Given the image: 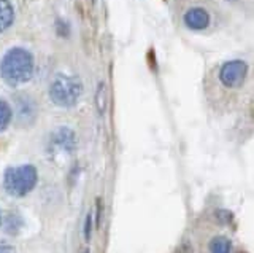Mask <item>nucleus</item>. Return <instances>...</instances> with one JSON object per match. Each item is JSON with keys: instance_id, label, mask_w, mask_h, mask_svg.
<instances>
[{"instance_id": "nucleus-12", "label": "nucleus", "mask_w": 254, "mask_h": 253, "mask_svg": "<svg viewBox=\"0 0 254 253\" xmlns=\"http://www.w3.org/2000/svg\"><path fill=\"white\" fill-rule=\"evenodd\" d=\"M92 215L87 213V218H86V225H84V239L89 241L91 239V231H92Z\"/></svg>"}, {"instance_id": "nucleus-1", "label": "nucleus", "mask_w": 254, "mask_h": 253, "mask_svg": "<svg viewBox=\"0 0 254 253\" xmlns=\"http://www.w3.org/2000/svg\"><path fill=\"white\" fill-rule=\"evenodd\" d=\"M34 56L24 48H11L0 61V77L10 86L27 83L34 77Z\"/></svg>"}, {"instance_id": "nucleus-3", "label": "nucleus", "mask_w": 254, "mask_h": 253, "mask_svg": "<svg viewBox=\"0 0 254 253\" xmlns=\"http://www.w3.org/2000/svg\"><path fill=\"white\" fill-rule=\"evenodd\" d=\"M37 185V169L30 164L10 168L5 170L3 188L8 194L21 197L30 193Z\"/></svg>"}, {"instance_id": "nucleus-9", "label": "nucleus", "mask_w": 254, "mask_h": 253, "mask_svg": "<svg viewBox=\"0 0 254 253\" xmlns=\"http://www.w3.org/2000/svg\"><path fill=\"white\" fill-rule=\"evenodd\" d=\"M210 253H230V242L226 237H214L210 244Z\"/></svg>"}, {"instance_id": "nucleus-8", "label": "nucleus", "mask_w": 254, "mask_h": 253, "mask_svg": "<svg viewBox=\"0 0 254 253\" xmlns=\"http://www.w3.org/2000/svg\"><path fill=\"white\" fill-rule=\"evenodd\" d=\"M13 110L8 105V102L0 97V132L8 128V124L11 123Z\"/></svg>"}, {"instance_id": "nucleus-6", "label": "nucleus", "mask_w": 254, "mask_h": 253, "mask_svg": "<svg viewBox=\"0 0 254 253\" xmlns=\"http://www.w3.org/2000/svg\"><path fill=\"white\" fill-rule=\"evenodd\" d=\"M185 22H186V26L192 30H203L210 24V16L203 8L195 6V8H190L189 11H186Z\"/></svg>"}, {"instance_id": "nucleus-2", "label": "nucleus", "mask_w": 254, "mask_h": 253, "mask_svg": "<svg viewBox=\"0 0 254 253\" xmlns=\"http://www.w3.org/2000/svg\"><path fill=\"white\" fill-rule=\"evenodd\" d=\"M83 94V84L78 77L58 75L50 86V97L56 105L68 108L73 107Z\"/></svg>"}, {"instance_id": "nucleus-4", "label": "nucleus", "mask_w": 254, "mask_h": 253, "mask_svg": "<svg viewBox=\"0 0 254 253\" xmlns=\"http://www.w3.org/2000/svg\"><path fill=\"white\" fill-rule=\"evenodd\" d=\"M246 70H248V67H246L243 61L226 62L219 72L221 83L227 86V88H237V86H240L243 83L246 77Z\"/></svg>"}, {"instance_id": "nucleus-5", "label": "nucleus", "mask_w": 254, "mask_h": 253, "mask_svg": "<svg viewBox=\"0 0 254 253\" xmlns=\"http://www.w3.org/2000/svg\"><path fill=\"white\" fill-rule=\"evenodd\" d=\"M75 145H76L75 132L68 128H59L51 137V147L56 150V152L71 153L75 150Z\"/></svg>"}, {"instance_id": "nucleus-10", "label": "nucleus", "mask_w": 254, "mask_h": 253, "mask_svg": "<svg viewBox=\"0 0 254 253\" xmlns=\"http://www.w3.org/2000/svg\"><path fill=\"white\" fill-rule=\"evenodd\" d=\"M95 105H97L99 113H105V108H107V86H105V83H99L97 92H95Z\"/></svg>"}, {"instance_id": "nucleus-13", "label": "nucleus", "mask_w": 254, "mask_h": 253, "mask_svg": "<svg viewBox=\"0 0 254 253\" xmlns=\"http://www.w3.org/2000/svg\"><path fill=\"white\" fill-rule=\"evenodd\" d=\"M0 253H16L11 245H8L5 242H0Z\"/></svg>"}, {"instance_id": "nucleus-11", "label": "nucleus", "mask_w": 254, "mask_h": 253, "mask_svg": "<svg viewBox=\"0 0 254 253\" xmlns=\"http://www.w3.org/2000/svg\"><path fill=\"white\" fill-rule=\"evenodd\" d=\"M26 113L35 115V107H34V104H32L30 99H24L22 102H18V115L24 121H26Z\"/></svg>"}, {"instance_id": "nucleus-7", "label": "nucleus", "mask_w": 254, "mask_h": 253, "mask_svg": "<svg viewBox=\"0 0 254 253\" xmlns=\"http://www.w3.org/2000/svg\"><path fill=\"white\" fill-rule=\"evenodd\" d=\"M14 21V10L13 5L8 0H0V34L13 24Z\"/></svg>"}]
</instances>
